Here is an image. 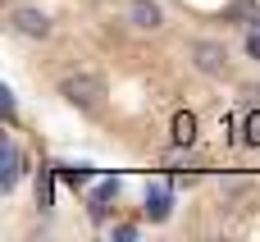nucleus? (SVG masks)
<instances>
[{
  "mask_svg": "<svg viewBox=\"0 0 260 242\" xmlns=\"http://www.w3.org/2000/svg\"><path fill=\"white\" fill-rule=\"evenodd\" d=\"M14 32L18 37H27V41H46L50 32H55V23H50V14H41V9H14Z\"/></svg>",
  "mask_w": 260,
  "mask_h": 242,
  "instance_id": "7ed1b4c3",
  "label": "nucleus"
},
{
  "mask_svg": "<svg viewBox=\"0 0 260 242\" xmlns=\"http://www.w3.org/2000/svg\"><path fill=\"white\" fill-rule=\"evenodd\" d=\"M174 142H178V146H192V142H197V114H192V110H178V114H174Z\"/></svg>",
  "mask_w": 260,
  "mask_h": 242,
  "instance_id": "0eeeda50",
  "label": "nucleus"
},
{
  "mask_svg": "<svg viewBox=\"0 0 260 242\" xmlns=\"http://www.w3.org/2000/svg\"><path fill=\"white\" fill-rule=\"evenodd\" d=\"M114 238H119V242H133V238H137V224H119Z\"/></svg>",
  "mask_w": 260,
  "mask_h": 242,
  "instance_id": "1a4fd4ad",
  "label": "nucleus"
},
{
  "mask_svg": "<svg viewBox=\"0 0 260 242\" xmlns=\"http://www.w3.org/2000/svg\"><path fill=\"white\" fill-rule=\"evenodd\" d=\"M187 55H192L197 73H206V78H224V73H229V50H224V41L201 37V41H192V46H187Z\"/></svg>",
  "mask_w": 260,
  "mask_h": 242,
  "instance_id": "f03ea898",
  "label": "nucleus"
},
{
  "mask_svg": "<svg viewBox=\"0 0 260 242\" xmlns=\"http://www.w3.org/2000/svg\"><path fill=\"white\" fill-rule=\"evenodd\" d=\"M59 96L73 105V110H101L105 101V78L101 73H69L59 82Z\"/></svg>",
  "mask_w": 260,
  "mask_h": 242,
  "instance_id": "f257e3e1",
  "label": "nucleus"
},
{
  "mask_svg": "<svg viewBox=\"0 0 260 242\" xmlns=\"http://www.w3.org/2000/svg\"><path fill=\"white\" fill-rule=\"evenodd\" d=\"M247 55H251V59H260V32H251V37H247Z\"/></svg>",
  "mask_w": 260,
  "mask_h": 242,
  "instance_id": "9b49d317",
  "label": "nucleus"
},
{
  "mask_svg": "<svg viewBox=\"0 0 260 242\" xmlns=\"http://www.w3.org/2000/svg\"><path fill=\"white\" fill-rule=\"evenodd\" d=\"M169 210H174V197H169V188H151V192H146V220L165 224V220H169Z\"/></svg>",
  "mask_w": 260,
  "mask_h": 242,
  "instance_id": "423d86ee",
  "label": "nucleus"
},
{
  "mask_svg": "<svg viewBox=\"0 0 260 242\" xmlns=\"http://www.w3.org/2000/svg\"><path fill=\"white\" fill-rule=\"evenodd\" d=\"M247 142L260 146V114H247Z\"/></svg>",
  "mask_w": 260,
  "mask_h": 242,
  "instance_id": "6e6552de",
  "label": "nucleus"
},
{
  "mask_svg": "<svg viewBox=\"0 0 260 242\" xmlns=\"http://www.w3.org/2000/svg\"><path fill=\"white\" fill-rule=\"evenodd\" d=\"M128 23H133L137 32H155V27H165V9H160L155 0H133V5H128Z\"/></svg>",
  "mask_w": 260,
  "mask_h": 242,
  "instance_id": "20e7f679",
  "label": "nucleus"
},
{
  "mask_svg": "<svg viewBox=\"0 0 260 242\" xmlns=\"http://www.w3.org/2000/svg\"><path fill=\"white\" fill-rule=\"evenodd\" d=\"M0 110H5V114H9V119H14V92H9V87H5V92H0Z\"/></svg>",
  "mask_w": 260,
  "mask_h": 242,
  "instance_id": "9d476101",
  "label": "nucleus"
},
{
  "mask_svg": "<svg viewBox=\"0 0 260 242\" xmlns=\"http://www.w3.org/2000/svg\"><path fill=\"white\" fill-rule=\"evenodd\" d=\"M18 165H23L18 146H14V142H0V188H5V192H9V188L18 183V174H23Z\"/></svg>",
  "mask_w": 260,
  "mask_h": 242,
  "instance_id": "39448f33",
  "label": "nucleus"
}]
</instances>
